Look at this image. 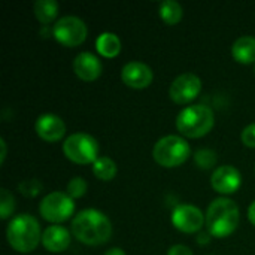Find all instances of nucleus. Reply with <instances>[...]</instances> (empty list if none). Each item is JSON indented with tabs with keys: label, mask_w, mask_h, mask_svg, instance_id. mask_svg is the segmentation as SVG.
Listing matches in <instances>:
<instances>
[{
	"label": "nucleus",
	"mask_w": 255,
	"mask_h": 255,
	"mask_svg": "<svg viewBox=\"0 0 255 255\" xmlns=\"http://www.w3.org/2000/svg\"><path fill=\"white\" fill-rule=\"evenodd\" d=\"M87 182L85 179L76 176V178H72L67 184V194L72 197V199H79L82 197L85 193H87Z\"/></svg>",
	"instance_id": "obj_23"
},
{
	"label": "nucleus",
	"mask_w": 255,
	"mask_h": 255,
	"mask_svg": "<svg viewBox=\"0 0 255 255\" xmlns=\"http://www.w3.org/2000/svg\"><path fill=\"white\" fill-rule=\"evenodd\" d=\"M42 244L49 253H63L70 244V233L61 226H49L42 233Z\"/></svg>",
	"instance_id": "obj_15"
},
{
	"label": "nucleus",
	"mask_w": 255,
	"mask_h": 255,
	"mask_svg": "<svg viewBox=\"0 0 255 255\" xmlns=\"http://www.w3.org/2000/svg\"><path fill=\"white\" fill-rule=\"evenodd\" d=\"M96 48L97 51L103 55V57H115L120 54L121 51V40L115 33L111 31H103L102 34H99L97 40H96Z\"/></svg>",
	"instance_id": "obj_17"
},
{
	"label": "nucleus",
	"mask_w": 255,
	"mask_h": 255,
	"mask_svg": "<svg viewBox=\"0 0 255 255\" xmlns=\"http://www.w3.org/2000/svg\"><path fill=\"white\" fill-rule=\"evenodd\" d=\"M64 155L78 163V164H88L94 163L99 157V145L97 140L87 134V133H73L70 134L63 143Z\"/></svg>",
	"instance_id": "obj_6"
},
{
	"label": "nucleus",
	"mask_w": 255,
	"mask_h": 255,
	"mask_svg": "<svg viewBox=\"0 0 255 255\" xmlns=\"http://www.w3.org/2000/svg\"><path fill=\"white\" fill-rule=\"evenodd\" d=\"M103 255H126V253L121 248H111V250H108Z\"/></svg>",
	"instance_id": "obj_29"
},
{
	"label": "nucleus",
	"mask_w": 255,
	"mask_h": 255,
	"mask_svg": "<svg viewBox=\"0 0 255 255\" xmlns=\"http://www.w3.org/2000/svg\"><path fill=\"white\" fill-rule=\"evenodd\" d=\"M248 218H250V221L255 226V200L251 203V206L248 208Z\"/></svg>",
	"instance_id": "obj_27"
},
{
	"label": "nucleus",
	"mask_w": 255,
	"mask_h": 255,
	"mask_svg": "<svg viewBox=\"0 0 255 255\" xmlns=\"http://www.w3.org/2000/svg\"><path fill=\"white\" fill-rule=\"evenodd\" d=\"M242 184L241 172L235 166H220L214 170L211 178V185L215 191L221 194H233Z\"/></svg>",
	"instance_id": "obj_11"
},
{
	"label": "nucleus",
	"mask_w": 255,
	"mask_h": 255,
	"mask_svg": "<svg viewBox=\"0 0 255 255\" xmlns=\"http://www.w3.org/2000/svg\"><path fill=\"white\" fill-rule=\"evenodd\" d=\"M172 223L184 233H194L203 227L205 217L202 211L193 205H178L172 214Z\"/></svg>",
	"instance_id": "obj_10"
},
{
	"label": "nucleus",
	"mask_w": 255,
	"mask_h": 255,
	"mask_svg": "<svg viewBox=\"0 0 255 255\" xmlns=\"http://www.w3.org/2000/svg\"><path fill=\"white\" fill-rule=\"evenodd\" d=\"M34 130L46 142H57L60 140L66 133V124L64 121L54 114H43L36 120Z\"/></svg>",
	"instance_id": "obj_13"
},
{
	"label": "nucleus",
	"mask_w": 255,
	"mask_h": 255,
	"mask_svg": "<svg viewBox=\"0 0 255 255\" xmlns=\"http://www.w3.org/2000/svg\"><path fill=\"white\" fill-rule=\"evenodd\" d=\"M202 90V81L194 73H182L170 85L169 94L170 99L176 103H190L194 100Z\"/></svg>",
	"instance_id": "obj_9"
},
{
	"label": "nucleus",
	"mask_w": 255,
	"mask_h": 255,
	"mask_svg": "<svg viewBox=\"0 0 255 255\" xmlns=\"http://www.w3.org/2000/svg\"><path fill=\"white\" fill-rule=\"evenodd\" d=\"M6 238L15 251L22 254L31 253L37 247L39 241H42L39 223L28 214L16 215L7 224Z\"/></svg>",
	"instance_id": "obj_3"
},
{
	"label": "nucleus",
	"mask_w": 255,
	"mask_h": 255,
	"mask_svg": "<svg viewBox=\"0 0 255 255\" xmlns=\"http://www.w3.org/2000/svg\"><path fill=\"white\" fill-rule=\"evenodd\" d=\"M167 255H193L191 250L185 245H173L169 251Z\"/></svg>",
	"instance_id": "obj_26"
},
{
	"label": "nucleus",
	"mask_w": 255,
	"mask_h": 255,
	"mask_svg": "<svg viewBox=\"0 0 255 255\" xmlns=\"http://www.w3.org/2000/svg\"><path fill=\"white\" fill-rule=\"evenodd\" d=\"M214 112L205 105H193L179 112L176 128L188 137H202L214 127Z\"/></svg>",
	"instance_id": "obj_4"
},
{
	"label": "nucleus",
	"mask_w": 255,
	"mask_h": 255,
	"mask_svg": "<svg viewBox=\"0 0 255 255\" xmlns=\"http://www.w3.org/2000/svg\"><path fill=\"white\" fill-rule=\"evenodd\" d=\"M54 37L66 45V46H78L81 45L85 37H87V25L85 22L75 16V15H66L61 16L55 24H54Z\"/></svg>",
	"instance_id": "obj_8"
},
{
	"label": "nucleus",
	"mask_w": 255,
	"mask_h": 255,
	"mask_svg": "<svg viewBox=\"0 0 255 255\" xmlns=\"http://www.w3.org/2000/svg\"><path fill=\"white\" fill-rule=\"evenodd\" d=\"M152 157L163 167H176L190 157V145L185 139L169 134L154 145Z\"/></svg>",
	"instance_id": "obj_5"
},
{
	"label": "nucleus",
	"mask_w": 255,
	"mask_h": 255,
	"mask_svg": "<svg viewBox=\"0 0 255 255\" xmlns=\"http://www.w3.org/2000/svg\"><path fill=\"white\" fill-rule=\"evenodd\" d=\"M239 208L227 197L215 199L206 212V227L215 238H226L232 235L239 224Z\"/></svg>",
	"instance_id": "obj_2"
},
{
	"label": "nucleus",
	"mask_w": 255,
	"mask_h": 255,
	"mask_svg": "<svg viewBox=\"0 0 255 255\" xmlns=\"http://www.w3.org/2000/svg\"><path fill=\"white\" fill-rule=\"evenodd\" d=\"M194 161L200 169H211L215 166L217 163V154L212 149L208 148H202L199 151H196L194 154Z\"/></svg>",
	"instance_id": "obj_21"
},
{
	"label": "nucleus",
	"mask_w": 255,
	"mask_h": 255,
	"mask_svg": "<svg viewBox=\"0 0 255 255\" xmlns=\"http://www.w3.org/2000/svg\"><path fill=\"white\" fill-rule=\"evenodd\" d=\"M242 142L250 146V148H255V123L250 124L244 128L242 131Z\"/></svg>",
	"instance_id": "obj_25"
},
{
	"label": "nucleus",
	"mask_w": 255,
	"mask_h": 255,
	"mask_svg": "<svg viewBox=\"0 0 255 255\" xmlns=\"http://www.w3.org/2000/svg\"><path fill=\"white\" fill-rule=\"evenodd\" d=\"M40 215L51 223H63L69 220L75 211L73 199L60 191H52L46 194L39 205Z\"/></svg>",
	"instance_id": "obj_7"
},
{
	"label": "nucleus",
	"mask_w": 255,
	"mask_h": 255,
	"mask_svg": "<svg viewBox=\"0 0 255 255\" xmlns=\"http://www.w3.org/2000/svg\"><path fill=\"white\" fill-rule=\"evenodd\" d=\"M13 208H15V203H13L12 194L6 188H1L0 190V218L1 220L9 218L10 214L13 212Z\"/></svg>",
	"instance_id": "obj_22"
},
{
	"label": "nucleus",
	"mask_w": 255,
	"mask_h": 255,
	"mask_svg": "<svg viewBox=\"0 0 255 255\" xmlns=\"http://www.w3.org/2000/svg\"><path fill=\"white\" fill-rule=\"evenodd\" d=\"M254 72H255V66H254Z\"/></svg>",
	"instance_id": "obj_30"
},
{
	"label": "nucleus",
	"mask_w": 255,
	"mask_h": 255,
	"mask_svg": "<svg viewBox=\"0 0 255 255\" xmlns=\"http://www.w3.org/2000/svg\"><path fill=\"white\" fill-rule=\"evenodd\" d=\"M33 10L42 24H48L55 19L58 13V3L55 0H37L33 4Z\"/></svg>",
	"instance_id": "obj_18"
},
{
	"label": "nucleus",
	"mask_w": 255,
	"mask_h": 255,
	"mask_svg": "<svg viewBox=\"0 0 255 255\" xmlns=\"http://www.w3.org/2000/svg\"><path fill=\"white\" fill-rule=\"evenodd\" d=\"M18 190L21 194H24L27 197H34L42 191V184L37 179H25V181L19 182Z\"/></svg>",
	"instance_id": "obj_24"
},
{
	"label": "nucleus",
	"mask_w": 255,
	"mask_h": 255,
	"mask_svg": "<svg viewBox=\"0 0 255 255\" xmlns=\"http://www.w3.org/2000/svg\"><path fill=\"white\" fill-rule=\"evenodd\" d=\"M73 236L85 245H102L112 235L109 218L97 209L81 211L72 221Z\"/></svg>",
	"instance_id": "obj_1"
},
{
	"label": "nucleus",
	"mask_w": 255,
	"mask_h": 255,
	"mask_svg": "<svg viewBox=\"0 0 255 255\" xmlns=\"http://www.w3.org/2000/svg\"><path fill=\"white\" fill-rule=\"evenodd\" d=\"M93 173L102 181H111L117 175V164L109 157H99L93 163Z\"/></svg>",
	"instance_id": "obj_19"
},
{
	"label": "nucleus",
	"mask_w": 255,
	"mask_h": 255,
	"mask_svg": "<svg viewBox=\"0 0 255 255\" xmlns=\"http://www.w3.org/2000/svg\"><path fill=\"white\" fill-rule=\"evenodd\" d=\"M73 70L82 81H94L102 75L103 66L93 52H81L73 60Z\"/></svg>",
	"instance_id": "obj_14"
},
{
	"label": "nucleus",
	"mask_w": 255,
	"mask_h": 255,
	"mask_svg": "<svg viewBox=\"0 0 255 255\" xmlns=\"http://www.w3.org/2000/svg\"><path fill=\"white\" fill-rule=\"evenodd\" d=\"M232 54L236 61L250 64L255 63V37L254 36H241L235 40L232 46Z\"/></svg>",
	"instance_id": "obj_16"
},
{
	"label": "nucleus",
	"mask_w": 255,
	"mask_h": 255,
	"mask_svg": "<svg viewBox=\"0 0 255 255\" xmlns=\"http://www.w3.org/2000/svg\"><path fill=\"white\" fill-rule=\"evenodd\" d=\"M121 79L131 88H146L152 82V70L142 61H130L123 67Z\"/></svg>",
	"instance_id": "obj_12"
},
{
	"label": "nucleus",
	"mask_w": 255,
	"mask_h": 255,
	"mask_svg": "<svg viewBox=\"0 0 255 255\" xmlns=\"http://www.w3.org/2000/svg\"><path fill=\"white\" fill-rule=\"evenodd\" d=\"M0 148H1V152H0V163L4 161V157H6V142L4 139H0Z\"/></svg>",
	"instance_id": "obj_28"
},
{
	"label": "nucleus",
	"mask_w": 255,
	"mask_h": 255,
	"mask_svg": "<svg viewBox=\"0 0 255 255\" xmlns=\"http://www.w3.org/2000/svg\"><path fill=\"white\" fill-rule=\"evenodd\" d=\"M160 15L166 24L173 25L182 18V6L175 0H163L160 3Z\"/></svg>",
	"instance_id": "obj_20"
}]
</instances>
